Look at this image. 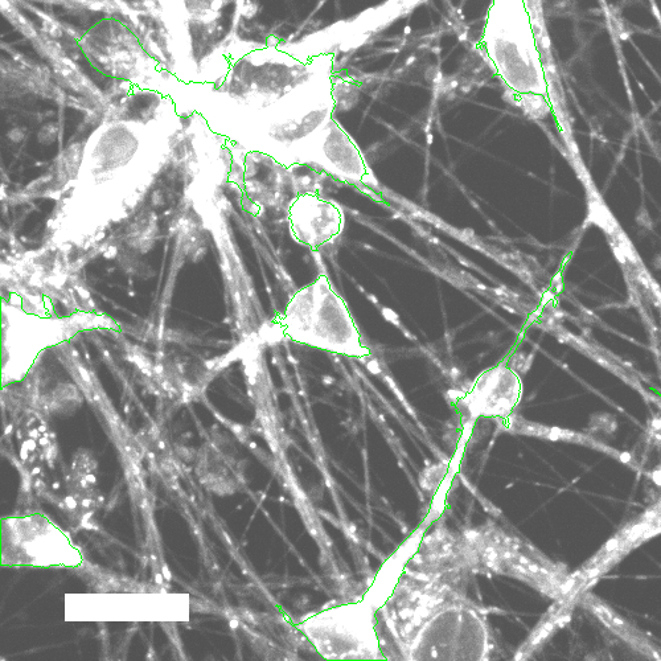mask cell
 Segmentation results:
<instances>
[{"mask_svg":"<svg viewBox=\"0 0 661 661\" xmlns=\"http://www.w3.org/2000/svg\"><path fill=\"white\" fill-rule=\"evenodd\" d=\"M149 457H150V459H154V458H155V457H154V454H151V453L149 454Z\"/></svg>","mask_w":661,"mask_h":661,"instance_id":"obj_10","label":"cell"},{"mask_svg":"<svg viewBox=\"0 0 661 661\" xmlns=\"http://www.w3.org/2000/svg\"><path fill=\"white\" fill-rule=\"evenodd\" d=\"M306 164L351 184L363 183L368 175L367 163L359 147L335 119L316 138L307 155Z\"/></svg>","mask_w":661,"mask_h":661,"instance_id":"obj_5","label":"cell"},{"mask_svg":"<svg viewBox=\"0 0 661 661\" xmlns=\"http://www.w3.org/2000/svg\"><path fill=\"white\" fill-rule=\"evenodd\" d=\"M307 636L327 659H379L376 619L371 606L355 603L316 615L303 624Z\"/></svg>","mask_w":661,"mask_h":661,"instance_id":"obj_4","label":"cell"},{"mask_svg":"<svg viewBox=\"0 0 661 661\" xmlns=\"http://www.w3.org/2000/svg\"><path fill=\"white\" fill-rule=\"evenodd\" d=\"M401 586L385 615L392 638L409 660H483L490 654L486 626L446 582Z\"/></svg>","mask_w":661,"mask_h":661,"instance_id":"obj_1","label":"cell"},{"mask_svg":"<svg viewBox=\"0 0 661 661\" xmlns=\"http://www.w3.org/2000/svg\"><path fill=\"white\" fill-rule=\"evenodd\" d=\"M483 44L496 75L512 92L544 96L543 65L524 0H492Z\"/></svg>","mask_w":661,"mask_h":661,"instance_id":"obj_3","label":"cell"},{"mask_svg":"<svg viewBox=\"0 0 661 661\" xmlns=\"http://www.w3.org/2000/svg\"><path fill=\"white\" fill-rule=\"evenodd\" d=\"M231 626H232L233 628H236V627H237V622H236V621H233V622L231 623Z\"/></svg>","mask_w":661,"mask_h":661,"instance_id":"obj_9","label":"cell"},{"mask_svg":"<svg viewBox=\"0 0 661 661\" xmlns=\"http://www.w3.org/2000/svg\"><path fill=\"white\" fill-rule=\"evenodd\" d=\"M159 447H160V449H164V447H166V445H164L163 442H160V443H159Z\"/></svg>","mask_w":661,"mask_h":661,"instance_id":"obj_8","label":"cell"},{"mask_svg":"<svg viewBox=\"0 0 661 661\" xmlns=\"http://www.w3.org/2000/svg\"><path fill=\"white\" fill-rule=\"evenodd\" d=\"M521 394V383L507 365L488 369L476 379L466 404L471 412L482 416H504L515 408Z\"/></svg>","mask_w":661,"mask_h":661,"instance_id":"obj_7","label":"cell"},{"mask_svg":"<svg viewBox=\"0 0 661 661\" xmlns=\"http://www.w3.org/2000/svg\"><path fill=\"white\" fill-rule=\"evenodd\" d=\"M290 231L295 240L312 249L330 244L342 234V209L316 194L298 196L290 205Z\"/></svg>","mask_w":661,"mask_h":661,"instance_id":"obj_6","label":"cell"},{"mask_svg":"<svg viewBox=\"0 0 661 661\" xmlns=\"http://www.w3.org/2000/svg\"><path fill=\"white\" fill-rule=\"evenodd\" d=\"M286 335L318 350L350 357L368 356L350 309L326 275L297 291L283 315Z\"/></svg>","mask_w":661,"mask_h":661,"instance_id":"obj_2","label":"cell"}]
</instances>
